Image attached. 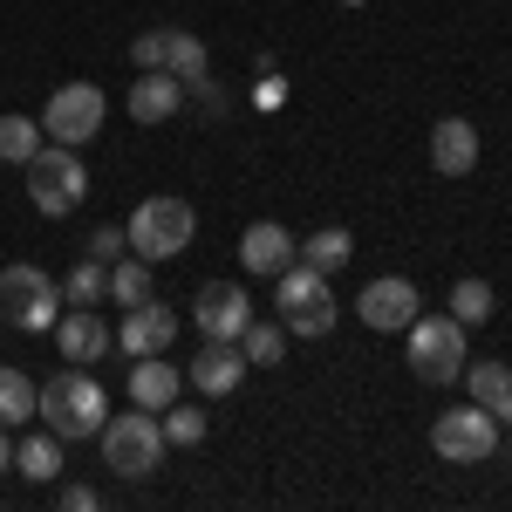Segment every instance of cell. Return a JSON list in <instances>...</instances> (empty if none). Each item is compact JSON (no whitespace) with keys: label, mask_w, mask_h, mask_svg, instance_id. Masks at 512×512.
<instances>
[{"label":"cell","mask_w":512,"mask_h":512,"mask_svg":"<svg viewBox=\"0 0 512 512\" xmlns=\"http://www.w3.org/2000/svg\"><path fill=\"white\" fill-rule=\"evenodd\" d=\"M253 103H260V110H280V103H287V82H280V69L253 82Z\"/></svg>","instance_id":"cell-31"},{"label":"cell","mask_w":512,"mask_h":512,"mask_svg":"<svg viewBox=\"0 0 512 512\" xmlns=\"http://www.w3.org/2000/svg\"><path fill=\"white\" fill-rule=\"evenodd\" d=\"M349 253H355V239L342 233V226H321V233L301 239V253H294V260H301V267H315V274H342V267H349Z\"/></svg>","instance_id":"cell-20"},{"label":"cell","mask_w":512,"mask_h":512,"mask_svg":"<svg viewBox=\"0 0 512 512\" xmlns=\"http://www.w3.org/2000/svg\"><path fill=\"white\" fill-rule=\"evenodd\" d=\"M294 253H301V239L287 233L280 219H253L246 233H239V267L260 280H274L280 267H294Z\"/></svg>","instance_id":"cell-13"},{"label":"cell","mask_w":512,"mask_h":512,"mask_svg":"<svg viewBox=\"0 0 512 512\" xmlns=\"http://www.w3.org/2000/svg\"><path fill=\"white\" fill-rule=\"evenodd\" d=\"M185 110V82L164 76V69H144V76L130 82V117L144 123V130H164V123Z\"/></svg>","instance_id":"cell-18"},{"label":"cell","mask_w":512,"mask_h":512,"mask_svg":"<svg viewBox=\"0 0 512 512\" xmlns=\"http://www.w3.org/2000/svg\"><path fill=\"white\" fill-rule=\"evenodd\" d=\"M35 417L48 424V431L62 437V444H76V437H96L103 431V417H110V396H103V383L89 376V369H62V376H48L35 396Z\"/></svg>","instance_id":"cell-1"},{"label":"cell","mask_w":512,"mask_h":512,"mask_svg":"<svg viewBox=\"0 0 512 512\" xmlns=\"http://www.w3.org/2000/svg\"><path fill=\"white\" fill-rule=\"evenodd\" d=\"M82 253H89V260H103V267H117L123 253H130V233H123V226H96V233L82 239Z\"/></svg>","instance_id":"cell-29"},{"label":"cell","mask_w":512,"mask_h":512,"mask_svg":"<svg viewBox=\"0 0 512 512\" xmlns=\"http://www.w3.org/2000/svg\"><path fill=\"white\" fill-rule=\"evenodd\" d=\"M14 472L35 478V485H48V478L62 472V437H55V431H35L28 444H14Z\"/></svg>","instance_id":"cell-24"},{"label":"cell","mask_w":512,"mask_h":512,"mask_svg":"<svg viewBox=\"0 0 512 512\" xmlns=\"http://www.w3.org/2000/svg\"><path fill=\"white\" fill-rule=\"evenodd\" d=\"M178 342V315L164 308V301H137V308H123V328H117V349L137 362V355H164Z\"/></svg>","instance_id":"cell-12"},{"label":"cell","mask_w":512,"mask_h":512,"mask_svg":"<svg viewBox=\"0 0 512 512\" xmlns=\"http://www.w3.org/2000/svg\"><path fill=\"white\" fill-rule=\"evenodd\" d=\"M472 403H485L499 424H512V362H465V376H458Z\"/></svg>","instance_id":"cell-19"},{"label":"cell","mask_w":512,"mask_h":512,"mask_svg":"<svg viewBox=\"0 0 512 512\" xmlns=\"http://www.w3.org/2000/svg\"><path fill=\"white\" fill-rule=\"evenodd\" d=\"M192 321H198L205 342H239L246 321H253V294H246L239 280H205L192 294Z\"/></svg>","instance_id":"cell-11"},{"label":"cell","mask_w":512,"mask_h":512,"mask_svg":"<svg viewBox=\"0 0 512 512\" xmlns=\"http://www.w3.org/2000/svg\"><path fill=\"white\" fill-rule=\"evenodd\" d=\"M55 280L41 274L35 260H14V267H0V315L14 321V328H28V335H48L55 328Z\"/></svg>","instance_id":"cell-7"},{"label":"cell","mask_w":512,"mask_h":512,"mask_svg":"<svg viewBox=\"0 0 512 512\" xmlns=\"http://www.w3.org/2000/svg\"><path fill=\"white\" fill-rule=\"evenodd\" d=\"M110 301H117V308L151 301V260H137V253H130V260H117V267H110Z\"/></svg>","instance_id":"cell-26"},{"label":"cell","mask_w":512,"mask_h":512,"mask_svg":"<svg viewBox=\"0 0 512 512\" xmlns=\"http://www.w3.org/2000/svg\"><path fill=\"white\" fill-rule=\"evenodd\" d=\"M55 349L69 355L76 369H89V362H103V355L117 349V335H110V321L96 315V308H76V315L55 321Z\"/></svg>","instance_id":"cell-15"},{"label":"cell","mask_w":512,"mask_h":512,"mask_svg":"<svg viewBox=\"0 0 512 512\" xmlns=\"http://www.w3.org/2000/svg\"><path fill=\"white\" fill-rule=\"evenodd\" d=\"M185 383H192L198 396H233L239 383H246V355H239V342H205V349L192 355V369H185Z\"/></svg>","instance_id":"cell-14"},{"label":"cell","mask_w":512,"mask_h":512,"mask_svg":"<svg viewBox=\"0 0 512 512\" xmlns=\"http://www.w3.org/2000/svg\"><path fill=\"white\" fill-rule=\"evenodd\" d=\"M21 171H28V205H35L41 219H69L89 198V171H82V158L69 144H41Z\"/></svg>","instance_id":"cell-5"},{"label":"cell","mask_w":512,"mask_h":512,"mask_svg":"<svg viewBox=\"0 0 512 512\" xmlns=\"http://www.w3.org/2000/svg\"><path fill=\"white\" fill-rule=\"evenodd\" d=\"M403 362H410V376L417 383H431V390H451L458 376H465V321L458 315H417L410 328H403Z\"/></svg>","instance_id":"cell-2"},{"label":"cell","mask_w":512,"mask_h":512,"mask_svg":"<svg viewBox=\"0 0 512 512\" xmlns=\"http://www.w3.org/2000/svg\"><path fill=\"white\" fill-rule=\"evenodd\" d=\"M355 315H362V328H376V335H403L410 321L424 315V294H417V280H403V274H376L355 294Z\"/></svg>","instance_id":"cell-9"},{"label":"cell","mask_w":512,"mask_h":512,"mask_svg":"<svg viewBox=\"0 0 512 512\" xmlns=\"http://www.w3.org/2000/svg\"><path fill=\"white\" fill-rule=\"evenodd\" d=\"M130 62L137 69H164V76H205L212 69V48L192 35V28H151V35L130 41Z\"/></svg>","instance_id":"cell-10"},{"label":"cell","mask_w":512,"mask_h":512,"mask_svg":"<svg viewBox=\"0 0 512 512\" xmlns=\"http://www.w3.org/2000/svg\"><path fill=\"white\" fill-rule=\"evenodd\" d=\"M431 171H437V178H472V171H478V123L437 117V130H431Z\"/></svg>","instance_id":"cell-17"},{"label":"cell","mask_w":512,"mask_h":512,"mask_svg":"<svg viewBox=\"0 0 512 512\" xmlns=\"http://www.w3.org/2000/svg\"><path fill=\"white\" fill-rule=\"evenodd\" d=\"M164 444H178V451L205 444V410H198V403H171V410H164Z\"/></svg>","instance_id":"cell-28"},{"label":"cell","mask_w":512,"mask_h":512,"mask_svg":"<svg viewBox=\"0 0 512 512\" xmlns=\"http://www.w3.org/2000/svg\"><path fill=\"white\" fill-rule=\"evenodd\" d=\"M62 512H96V492L89 485H62Z\"/></svg>","instance_id":"cell-32"},{"label":"cell","mask_w":512,"mask_h":512,"mask_svg":"<svg viewBox=\"0 0 512 512\" xmlns=\"http://www.w3.org/2000/svg\"><path fill=\"white\" fill-rule=\"evenodd\" d=\"M239 355H246V369H274L280 355H287V321H246V335H239Z\"/></svg>","instance_id":"cell-23"},{"label":"cell","mask_w":512,"mask_h":512,"mask_svg":"<svg viewBox=\"0 0 512 512\" xmlns=\"http://www.w3.org/2000/svg\"><path fill=\"white\" fill-rule=\"evenodd\" d=\"M14 465V444H7V424H0V472Z\"/></svg>","instance_id":"cell-33"},{"label":"cell","mask_w":512,"mask_h":512,"mask_svg":"<svg viewBox=\"0 0 512 512\" xmlns=\"http://www.w3.org/2000/svg\"><path fill=\"white\" fill-rule=\"evenodd\" d=\"M185 103L205 110V117H226V89L212 82V69H205V76H185Z\"/></svg>","instance_id":"cell-30"},{"label":"cell","mask_w":512,"mask_h":512,"mask_svg":"<svg viewBox=\"0 0 512 512\" xmlns=\"http://www.w3.org/2000/svg\"><path fill=\"white\" fill-rule=\"evenodd\" d=\"M0 321H7V315H0Z\"/></svg>","instance_id":"cell-35"},{"label":"cell","mask_w":512,"mask_h":512,"mask_svg":"<svg viewBox=\"0 0 512 512\" xmlns=\"http://www.w3.org/2000/svg\"><path fill=\"white\" fill-rule=\"evenodd\" d=\"M62 301H69V308H96V301H110V267L82 253L76 267L62 274Z\"/></svg>","instance_id":"cell-22"},{"label":"cell","mask_w":512,"mask_h":512,"mask_svg":"<svg viewBox=\"0 0 512 512\" xmlns=\"http://www.w3.org/2000/svg\"><path fill=\"white\" fill-rule=\"evenodd\" d=\"M48 144L41 117H21V110H0V164H28Z\"/></svg>","instance_id":"cell-21"},{"label":"cell","mask_w":512,"mask_h":512,"mask_svg":"<svg viewBox=\"0 0 512 512\" xmlns=\"http://www.w3.org/2000/svg\"><path fill=\"white\" fill-rule=\"evenodd\" d=\"M103 458H110V472L117 478H151L164 465V417L158 410H123V417H103Z\"/></svg>","instance_id":"cell-4"},{"label":"cell","mask_w":512,"mask_h":512,"mask_svg":"<svg viewBox=\"0 0 512 512\" xmlns=\"http://www.w3.org/2000/svg\"><path fill=\"white\" fill-rule=\"evenodd\" d=\"M492 308H499L492 280H458V287H451V301H444V315H458L465 328H485V321H492Z\"/></svg>","instance_id":"cell-25"},{"label":"cell","mask_w":512,"mask_h":512,"mask_svg":"<svg viewBox=\"0 0 512 512\" xmlns=\"http://www.w3.org/2000/svg\"><path fill=\"white\" fill-rule=\"evenodd\" d=\"M342 7H369V0H342Z\"/></svg>","instance_id":"cell-34"},{"label":"cell","mask_w":512,"mask_h":512,"mask_svg":"<svg viewBox=\"0 0 512 512\" xmlns=\"http://www.w3.org/2000/svg\"><path fill=\"white\" fill-rule=\"evenodd\" d=\"M123 233H130V253H137V260L164 267V260H178V253L192 246L198 212L185 205V198H144V205L123 219Z\"/></svg>","instance_id":"cell-3"},{"label":"cell","mask_w":512,"mask_h":512,"mask_svg":"<svg viewBox=\"0 0 512 512\" xmlns=\"http://www.w3.org/2000/svg\"><path fill=\"white\" fill-rule=\"evenodd\" d=\"M178 390H185V369H178V362H171V355H137V362H130V403H137V410H171V403H178Z\"/></svg>","instance_id":"cell-16"},{"label":"cell","mask_w":512,"mask_h":512,"mask_svg":"<svg viewBox=\"0 0 512 512\" xmlns=\"http://www.w3.org/2000/svg\"><path fill=\"white\" fill-rule=\"evenodd\" d=\"M35 383H28V376H21V369H0V424H7V431H14V424H28V417H35Z\"/></svg>","instance_id":"cell-27"},{"label":"cell","mask_w":512,"mask_h":512,"mask_svg":"<svg viewBox=\"0 0 512 512\" xmlns=\"http://www.w3.org/2000/svg\"><path fill=\"white\" fill-rule=\"evenodd\" d=\"M431 451L444 465H485L499 451V417L485 403H458V410H444L431 424Z\"/></svg>","instance_id":"cell-6"},{"label":"cell","mask_w":512,"mask_h":512,"mask_svg":"<svg viewBox=\"0 0 512 512\" xmlns=\"http://www.w3.org/2000/svg\"><path fill=\"white\" fill-rule=\"evenodd\" d=\"M103 117H110V103H103L96 82H62V89L41 103V130H48V144H69V151H82V144L103 130Z\"/></svg>","instance_id":"cell-8"}]
</instances>
